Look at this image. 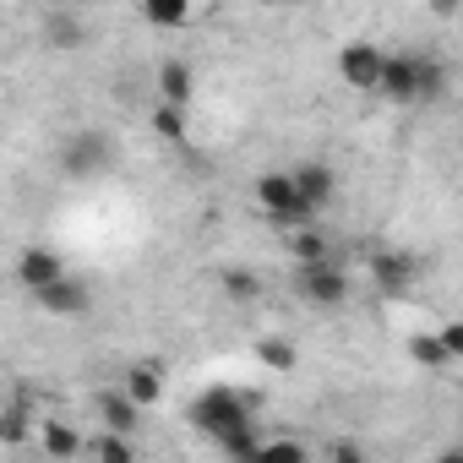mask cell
Here are the masks:
<instances>
[{
  "label": "cell",
  "mask_w": 463,
  "mask_h": 463,
  "mask_svg": "<svg viewBox=\"0 0 463 463\" xmlns=\"http://www.w3.org/2000/svg\"><path fill=\"white\" fill-rule=\"evenodd\" d=\"M289 262H300V268H322V262H333V241L322 235L317 223L289 229Z\"/></svg>",
  "instance_id": "cell-14"
},
{
  "label": "cell",
  "mask_w": 463,
  "mask_h": 463,
  "mask_svg": "<svg viewBox=\"0 0 463 463\" xmlns=\"http://www.w3.org/2000/svg\"><path fill=\"white\" fill-rule=\"evenodd\" d=\"M55 279H66L61 251H50V246H23V251H17V284H23L28 295H39V289L55 284Z\"/></svg>",
  "instance_id": "cell-9"
},
{
  "label": "cell",
  "mask_w": 463,
  "mask_h": 463,
  "mask_svg": "<svg viewBox=\"0 0 463 463\" xmlns=\"http://www.w3.org/2000/svg\"><path fill=\"white\" fill-rule=\"evenodd\" d=\"M436 344H441L447 360H463V327H458V322H447V327L436 333Z\"/></svg>",
  "instance_id": "cell-25"
},
{
  "label": "cell",
  "mask_w": 463,
  "mask_h": 463,
  "mask_svg": "<svg viewBox=\"0 0 463 463\" xmlns=\"http://www.w3.org/2000/svg\"><path fill=\"white\" fill-rule=\"evenodd\" d=\"M223 300L229 306H251V300H262V279L251 273V268H223Z\"/></svg>",
  "instance_id": "cell-18"
},
{
  "label": "cell",
  "mask_w": 463,
  "mask_h": 463,
  "mask_svg": "<svg viewBox=\"0 0 463 463\" xmlns=\"http://www.w3.org/2000/svg\"><path fill=\"white\" fill-rule=\"evenodd\" d=\"M257 207L284 229H306V223H317V213L295 196V185H289V169H268V175H257Z\"/></svg>",
  "instance_id": "cell-3"
},
{
  "label": "cell",
  "mask_w": 463,
  "mask_h": 463,
  "mask_svg": "<svg viewBox=\"0 0 463 463\" xmlns=\"http://www.w3.org/2000/svg\"><path fill=\"white\" fill-rule=\"evenodd\" d=\"M327 463H365V452H360V447H354V441H338V447H333V458H327Z\"/></svg>",
  "instance_id": "cell-26"
},
{
  "label": "cell",
  "mask_w": 463,
  "mask_h": 463,
  "mask_svg": "<svg viewBox=\"0 0 463 463\" xmlns=\"http://www.w3.org/2000/svg\"><path fill=\"white\" fill-rule=\"evenodd\" d=\"M300 295H306L317 311H338V306H349V273H344L338 262L300 268Z\"/></svg>",
  "instance_id": "cell-6"
},
{
  "label": "cell",
  "mask_w": 463,
  "mask_h": 463,
  "mask_svg": "<svg viewBox=\"0 0 463 463\" xmlns=\"http://www.w3.org/2000/svg\"><path fill=\"white\" fill-rule=\"evenodd\" d=\"M382 61H387V50H376L371 39H349V44L338 50V77H344L354 93H376V82H382Z\"/></svg>",
  "instance_id": "cell-5"
},
{
  "label": "cell",
  "mask_w": 463,
  "mask_h": 463,
  "mask_svg": "<svg viewBox=\"0 0 463 463\" xmlns=\"http://www.w3.org/2000/svg\"><path fill=\"white\" fill-rule=\"evenodd\" d=\"M142 23L147 28H185L191 6H185V0H142Z\"/></svg>",
  "instance_id": "cell-19"
},
{
  "label": "cell",
  "mask_w": 463,
  "mask_h": 463,
  "mask_svg": "<svg viewBox=\"0 0 463 463\" xmlns=\"http://www.w3.org/2000/svg\"><path fill=\"white\" fill-rule=\"evenodd\" d=\"M39 441H44V452H50L55 463L82 458V436H77V425H66V420H44V425H39Z\"/></svg>",
  "instance_id": "cell-17"
},
{
  "label": "cell",
  "mask_w": 463,
  "mask_h": 463,
  "mask_svg": "<svg viewBox=\"0 0 463 463\" xmlns=\"http://www.w3.org/2000/svg\"><path fill=\"white\" fill-rule=\"evenodd\" d=\"M414 279H420V262L409 251H376L371 257V284L382 295H403V289H414Z\"/></svg>",
  "instance_id": "cell-10"
},
{
  "label": "cell",
  "mask_w": 463,
  "mask_h": 463,
  "mask_svg": "<svg viewBox=\"0 0 463 463\" xmlns=\"http://www.w3.org/2000/svg\"><path fill=\"white\" fill-rule=\"evenodd\" d=\"M33 300H39V311H44V317H88V311H93L88 284H82V279H71V273H66V279H55V284H44Z\"/></svg>",
  "instance_id": "cell-8"
},
{
  "label": "cell",
  "mask_w": 463,
  "mask_h": 463,
  "mask_svg": "<svg viewBox=\"0 0 463 463\" xmlns=\"http://www.w3.org/2000/svg\"><path fill=\"white\" fill-rule=\"evenodd\" d=\"M82 39H88V23L77 12H66V6L44 12V44L50 50H82Z\"/></svg>",
  "instance_id": "cell-15"
},
{
  "label": "cell",
  "mask_w": 463,
  "mask_h": 463,
  "mask_svg": "<svg viewBox=\"0 0 463 463\" xmlns=\"http://www.w3.org/2000/svg\"><path fill=\"white\" fill-rule=\"evenodd\" d=\"M257 360H262L268 371H295V360H300V354H295V344H289V338H262V344H257Z\"/></svg>",
  "instance_id": "cell-21"
},
{
  "label": "cell",
  "mask_w": 463,
  "mask_h": 463,
  "mask_svg": "<svg viewBox=\"0 0 463 463\" xmlns=\"http://www.w3.org/2000/svg\"><path fill=\"white\" fill-rule=\"evenodd\" d=\"M289 185H295V196H300V202H306L311 213L333 207V196H338V175H333L327 164H317V158L295 164V169H289Z\"/></svg>",
  "instance_id": "cell-7"
},
{
  "label": "cell",
  "mask_w": 463,
  "mask_h": 463,
  "mask_svg": "<svg viewBox=\"0 0 463 463\" xmlns=\"http://www.w3.org/2000/svg\"><path fill=\"white\" fill-rule=\"evenodd\" d=\"M376 93L387 104H436L447 93V66L436 55H414V50H398L382 61V82Z\"/></svg>",
  "instance_id": "cell-2"
},
{
  "label": "cell",
  "mask_w": 463,
  "mask_h": 463,
  "mask_svg": "<svg viewBox=\"0 0 463 463\" xmlns=\"http://www.w3.org/2000/svg\"><path fill=\"white\" fill-rule=\"evenodd\" d=\"M153 131L164 137V142H185V109H169V104H153Z\"/></svg>",
  "instance_id": "cell-24"
},
{
  "label": "cell",
  "mask_w": 463,
  "mask_h": 463,
  "mask_svg": "<svg viewBox=\"0 0 463 463\" xmlns=\"http://www.w3.org/2000/svg\"><path fill=\"white\" fill-rule=\"evenodd\" d=\"M246 463H311V458H306V447L295 436H279V441H257Z\"/></svg>",
  "instance_id": "cell-20"
},
{
  "label": "cell",
  "mask_w": 463,
  "mask_h": 463,
  "mask_svg": "<svg viewBox=\"0 0 463 463\" xmlns=\"http://www.w3.org/2000/svg\"><path fill=\"white\" fill-rule=\"evenodd\" d=\"M436 463H463V447H447V452H436Z\"/></svg>",
  "instance_id": "cell-27"
},
{
  "label": "cell",
  "mask_w": 463,
  "mask_h": 463,
  "mask_svg": "<svg viewBox=\"0 0 463 463\" xmlns=\"http://www.w3.org/2000/svg\"><path fill=\"white\" fill-rule=\"evenodd\" d=\"M191 420H196L202 436H213L223 452H235L241 463L251 458V447H257V425H251V403H246L235 387H207V392H196Z\"/></svg>",
  "instance_id": "cell-1"
},
{
  "label": "cell",
  "mask_w": 463,
  "mask_h": 463,
  "mask_svg": "<svg viewBox=\"0 0 463 463\" xmlns=\"http://www.w3.org/2000/svg\"><path fill=\"white\" fill-rule=\"evenodd\" d=\"M191 99H196V71H191L185 61H164V66H158V104L191 109Z\"/></svg>",
  "instance_id": "cell-13"
},
{
  "label": "cell",
  "mask_w": 463,
  "mask_h": 463,
  "mask_svg": "<svg viewBox=\"0 0 463 463\" xmlns=\"http://www.w3.org/2000/svg\"><path fill=\"white\" fill-rule=\"evenodd\" d=\"M120 392H126L137 409H158V403H164V365H158V360H137V365L126 371Z\"/></svg>",
  "instance_id": "cell-12"
},
{
  "label": "cell",
  "mask_w": 463,
  "mask_h": 463,
  "mask_svg": "<svg viewBox=\"0 0 463 463\" xmlns=\"http://www.w3.org/2000/svg\"><path fill=\"white\" fill-rule=\"evenodd\" d=\"M120 158V147L99 131V126H82V131H71V142L61 147V164H66V175H77V180H93V175H104L109 164Z\"/></svg>",
  "instance_id": "cell-4"
},
{
  "label": "cell",
  "mask_w": 463,
  "mask_h": 463,
  "mask_svg": "<svg viewBox=\"0 0 463 463\" xmlns=\"http://www.w3.org/2000/svg\"><path fill=\"white\" fill-rule=\"evenodd\" d=\"M28 436H33V398H28V387H17V403L0 409V447H17Z\"/></svg>",
  "instance_id": "cell-16"
},
{
  "label": "cell",
  "mask_w": 463,
  "mask_h": 463,
  "mask_svg": "<svg viewBox=\"0 0 463 463\" xmlns=\"http://www.w3.org/2000/svg\"><path fill=\"white\" fill-rule=\"evenodd\" d=\"M93 409H99V420H104V430H109V436H137V425H142V409H137L120 387L93 392Z\"/></svg>",
  "instance_id": "cell-11"
},
{
  "label": "cell",
  "mask_w": 463,
  "mask_h": 463,
  "mask_svg": "<svg viewBox=\"0 0 463 463\" xmlns=\"http://www.w3.org/2000/svg\"><path fill=\"white\" fill-rule=\"evenodd\" d=\"M93 458L99 463H137V447H131V436H93Z\"/></svg>",
  "instance_id": "cell-23"
},
{
  "label": "cell",
  "mask_w": 463,
  "mask_h": 463,
  "mask_svg": "<svg viewBox=\"0 0 463 463\" xmlns=\"http://www.w3.org/2000/svg\"><path fill=\"white\" fill-rule=\"evenodd\" d=\"M409 360H414V365H425V371H441V365H452V360L441 354L436 333H414V338H409Z\"/></svg>",
  "instance_id": "cell-22"
}]
</instances>
